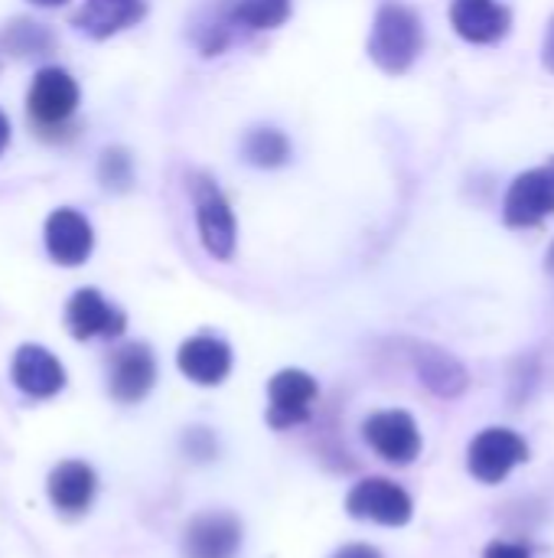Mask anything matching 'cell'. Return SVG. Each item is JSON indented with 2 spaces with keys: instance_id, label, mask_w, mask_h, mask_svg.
Returning a JSON list of instances; mask_svg holds the SVG:
<instances>
[{
  "instance_id": "6da1fadb",
  "label": "cell",
  "mask_w": 554,
  "mask_h": 558,
  "mask_svg": "<svg viewBox=\"0 0 554 558\" xmlns=\"http://www.w3.org/2000/svg\"><path fill=\"white\" fill-rule=\"evenodd\" d=\"M424 49V26L415 7L402 0H385L376 10L372 33H369V59L389 72L402 75L415 65V59Z\"/></svg>"
},
{
  "instance_id": "7a4b0ae2",
  "label": "cell",
  "mask_w": 554,
  "mask_h": 558,
  "mask_svg": "<svg viewBox=\"0 0 554 558\" xmlns=\"http://www.w3.org/2000/svg\"><path fill=\"white\" fill-rule=\"evenodd\" d=\"M193 199H196V226H199L202 248L216 262H232L235 245H238V226H235V213L229 199L209 177H199L193 183Z\"/></svg>"
},
{
  "instance_id": "3957f363",
  "label": "cell",
  "mask_w": 554,
  "mask_h": 558,
  "mask_svg": "<svg viewBox=\"0 0 554 558\" xmlns=\"http://www.w3.org/2000/svg\"><path fill=\"white\" fill-rule=\"evenodd\" d=\"M526 461L529 445L513 428H487L470 441L467 451V468L480 484H500Z\"/></svg>"
},
{
  "instance_id": "277c9868",
  "label": "cell",
  "mask_w": 554,
  "mask_h": 558,
  "mask_svg": "<svg viewBox=\"0 0 554 558\" xmlns=\"http://www.w3.org/2000/svg\"><path fill=\"white\" fill-rule=\"evenodd\" d=\"M549 216H554V160L519 173L503 203V219L513 229L539 226Z\"/></svg>"
},
{
  "instance_id": "5b68a950",
  "label": "cell",
  "mask_w": 554,
  "mask_h": 558,
  "mask_svg": "<svg viewBox=\"0 0 554 558\" xmlns=\"http://www.w3.org/2000/svg\"><path fill=\"white\" fill-rule=\"evenodd\" d=\"M346 510L353 520H369L379 526H405L411 523V497L385 477H366L359 481L349 497H346Z\"/></svg>"
},
{
  "instance_id": "8992f818",
  "label": "cell",
  "mask_w": 554,
  "mask_h": 558,
  "mask_svg": "<svg viewBox=\"0 0 554 558\" xmlns=\"http://www.w3.org/2000/svg\"><path fill=\"white\" fill-rule=\"evenodd\" d=\"M78 108V82L65 69H39L29 95H26V111L36 128H59L65 124Z\"/></svg>"
},
{
  "instance_id": "52a82bcc",
  "label": "cell",
  "mask_w": 554,
  "mask_h": 558,
  "mask_svg": "<svg viewBox=\"0 0 554 558\" xmlns=\"http://www.w3.org/2000/svg\"><path fill=\"white\" fill-rule=\"evenodd\" d=\"M153 383H157V360H153L150 347L127 343V347L111 353V360H108V389H111L114 402L137 405L140 399H147Z\"/></svg>"
},
{
  "instance_id": "ba28073f",
  "label": "cell",
  "mask_w": 554,
  "mask_h": 558,
  "mask_svg": "<svg viewBox=\"0 0 554 558\" xmlns=\"http://www.w3.org/2000/svg\"><path fill=\"white\" fill-rule=\"evenodd\" d=\"M268 425L284 432V428H297L310 418V405L317 399V379L304 369H281L271 383H268Z\"/></svg>"
},
{
  "instance_id": "9c48e42d",
  "label": "cell",
  "mask_w": 554,
  "mask_h": 558,
  "mask_svg": "<svg viewBox=\"0 0 554 558\" xmlns=\"http://www.w3.org/2000/svg\"><path fill=\"white\" fill-rule=\"evenodd\" d=\"M362 435L369 441V448L385 458L389 464H411L421 454V432L415 425V418L408 412H376L366 425Z\"/></svg>"
},
{
  "instance_id": "30bf717a",
  "label": "cell",
  "mask_w": 554,
  "mask_h": 558,
  "mask_svg": "<svg viewBox=\"0 0 554 558\" xmlns=\"http://www.w3.org/2000/svg\"><path fill=\"white\" fill-rule=\"evenodd\" d=\"M65 327L75 340H95V337H121L127 327V317L111 307L95 288H82L72 294L69 307H65Z\"/></svg>"
},
{
  "instance_id": "8fae6325",
  "label": "cell",
  "mask_w": 554,
  "mask_h": 558,
  "mask_svg": "<svg viewBox=\"0 0 554 558\" xmlns=\"http://www.w3.org/2000/svg\"><path fill=\"white\" fill-rule=\"evenodd\" d=\"M95 248V232L88 219L75 209H56L46 219V252L56 265L78 268L88 262Z\"/></svg>"
},
{
  "instance_id": "7c38bea8",
  "label": "cell",
  "mask_w": 554,
  "mask_h": 558,
  "mask_svg": "<svg viewBox=\"0 0 554 558\" xmlns=\"http://www.w3.org/2000/svg\"><path fill=\"white\" fill-rule=\"evenodd\" d=\"M242 546V523L232 513H199L183 533L186 558H235Z\"/></svg>"
},
{
  "instance_id": "4fadbf2b",
  "label": "cell",
  "mask_w": 554,
  "mask_h": 558,
  "mask_svg": "<svg viewBox=\"0 0 554 558\" xmlns=\"http://www.w3.org/2000/svg\"><path fill=\"white\" fill-rule=\"evenodd\" d=\"M10 379L20 392L29 399H52L65 386V369L62 363L46 350V347H20L10 363Z\"/></svg>"
},
{
  "instance_id": "5bb4252c",
  "label": "cell",
  "mask_w": 554,
  "mask_h": 558,
  "mask_svg": "<svg viewBox=\"0 0 554 558\" xmlns=\"http://www.w3.org/2000/svg\"><path fill=\"white\" fill-rule=\"evenodd\" d=\"M176 366L196 386H219L232 373V350H229L225 340L209 337V333H199V337H189L180 347Z\"/></svg>"
},
{
  "instance_id": "9a60e30c",
  "label": "cell",
  "mask_w": 554,
  "mask_h": 558,
  "mask_svg": "<svg viewBox=\"0 0 554 558\" xmlns=\"http://www.w3.org/2000/svg\"><path fill=\"white\" fill-rule=\"evenodd\" d=\"M451 23H454L457 36H464L467 43L490 46L509 33L513 13L500 0H454Z\"/></svg>"
},
{
  "instance_id": "2e32d148",
  "label": "cell",
  "mask_w": 554,
  "mask_h": 558,
  "mask_svg": "<svg viewBox=\"0 0 554 558\" xmlns=\"http://www.w3.org/2000/svg\"><path fill=\"white\" fill-rule=\"evenodd\" d=\"M147 16L144 0H85L72 16V26L88 39H108L121 29L137 26Z\"/></svg>"
},
{
  "instance_id": "e0dca14e",
  "label": "cell",
  "mask_w": 554,
  "mask_h": 558,
  "mask_svg": "<svg viewBox=\"0 0 554 558\" xmlns=\"http://www.w3.org/2000/svg\"><path fill=\"white\" fill-rule=\"evenodd\" d=\"M98 490V477L85 461H62L52 468L49 481H46V494L52 500V507L65 517H78L91 507Z\"/></svg>"
},
{
  "instance_id": "ac0fdd59",
  "label": "cell",
  "mask_w": 554,
  "mask_h": 558,
  "mask_svg": "<svg viewBox=\"0 0 554 558\" xmlns=\"http://www.w3.org/2000/svg\"><path fill=\"white\" fill-rule=\"evenodd\" d=\"M415 369L421 383L441 399H457L467 389V369L438 347H415Z\"/></svg>"
},
{
  "instance_id": "d6986e66",
  "label": "cell",
  "mask_w": 554,
  "mask_h": 558,
  "mask_svg": "<svg viewBox=\"0 0 554 558\" xmlns=\"http://www.w3.org/2000/svg\"><path fill=\"white\" fill-rule=\"evenodd\" d=\"M219 16L238 33H261V29H278L287 23L294 3L291 0H229L222 7H216Z\"/></svg>"
},
{
  "instance_id": "ffe728a7",
  "label": "cell",
  "mask_w": 554,
  "mask_h": 558,
  "mask_svg": "<svg viewBox=\"0 0 554 558\" xmlns=\"http://www.w3.org/2000/svg\"><path fill=\"white\" fill-rule=\"evenodd\" d=\"M242 154H245V160L251 167L274 170V167H284L291 160V141L278 128H255V131L245 134Z\"/></svg>"
},
{
  "instance_id": "44dd1931",
  "label": "cell",
  "mask_w": 554,
  "mask_h": 558,
  "mask_svg": "<svg viewBox=\"0 0 554 558\" xmlns=\"http://www.w3.org/2000/svg\"><path fill=\"white\" fill-rule=\"evenodd\" d=\"M3 46L13 52V56H23V59H33V56H46L56 49V36L42 26V23H33V20H13L7 29H3Z\"/></svg>"
},
{
  "instance_id": "7402d4cb",
  "label": "cell",
  "mask_w": 554,
  "mask_h": 558,
  "mask_svg": "<svg viewBox=\"0 0 554 558\" xmlns=\"http://www.w3.org/2000/svg\"><path fill=\"white\" fill-rule=\"evenodd\" d=\"M98 180L104 183V190H127L134 183V163H131V154L121 150V147H108L98 160Z\"/></svg>"
},
{
  "instance_id": "603a6c76",
  "label": "cell",
  "mask_w": 554,
  "mask_h": 558,
  "mask_svg": "<svg viewBox=\"0 0 554 558\" xmlns=\"http://www.w3.org/2000/svg\"><path fill=\"white\" fill-rule=\"evenodd\" d=\"M483 558H529V549L526 546H519V543H490L487 546V553Z\"/></svg>"
},
{
  "instance_id": "cb8c5ba5",
  "label": "cell",
  "mask_w": 554,
  "mask_h": 558,
  "mask_svg": "<svg viewBox=\"0 0 554 558\" xmlns=\"http://www.w3.org/2000/svg\"><path fill=\"white\" fill-rule=\"evenodd\" d=\"M542 65L554 75V16L549 20V29H545V43H542Z\"/></svg>"
},
{
  "instance_id": "d4e9b609",
  "label": "cell",
  "mask_w": 554,
  "mask_h": 558,
  "mask_svg": "<svg viewBox=\"0 0 554 558\" xmlns=\"http://www.w3.org/2000/svg\"><path fill=\"white\" fill-rule=\"evenodd\" d=\"M333 558H382V556H379V549L356 543V546H343V549H340Z\"/></svg>"
},
{
  "instance_id": "484cf974",
  "label": "cell",
  "mask_w": 554,
  "mask_h": 558,
  "mask_svg": "<svg viewBox=\"0 0 554 558\" xmlns=\"http://www.w3.org/2000/svg\"><path fill=\"white\" fill-rule=\"evenodd\" d=\"M7 141H10V121H7V114L0 111V154L7 150Z\"/></svg>"
},
{
  "instance_id": "4316f807",
  "label": "cell",
  "mask_w": 554,
  "mask_h": 558,
  "mask_svg": "<svg viewBox=\"0 0 554 558\" xmlns=\"http://www.w3.org/2000/svg\"><path fill=\"white\" fill-rule=\"evenodd\" d=\"M33 3H39V7H62V3H69V0H33Z\"/></svg>"
},
{
  "instance_id": "83f0119b",
  "label": "cell",
  "mask_w": 554,
  "mask_h": 558,
  "mask_svg": "<svg viewBox=\"0 0 554 558\" xmlns=\"http://www.w3.org/2000/svg\"><path fill=\"white\" fill-rule=\"evenodd\" d=\"M549 268H554V245H552V252H549Z\"/></svg>"
}]
</instances>
